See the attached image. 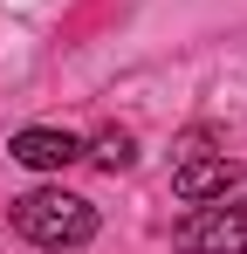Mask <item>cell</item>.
Returning a JSON list of instances; mask_svg holds the SVG:
<instances>
[{"instance_id":"1","label":"cell","mask_w":247,"mask_h":254,"mask_svg":"<svg viewBox=\"0 0 247 254\" xmlns=\"http://www.w3.org/2000/svg\"><path fill=\"white\" fill-rule=\"evenodd\" d=\"M14 234L35 241V248H55V254L82 248V241H96V206L82 192H62V186H35V192L14 199Z\"/></svg>"},{"instance_id":"2","label":"cell","mask_w":247,"mask_h":254,"mask_svg":"<svg viewBox=\"0 0 247 254\" xmlns=\"http://www.w3.org/2000/svg\"><path fill=\"white\" fill-rule=\"evenodd\" d=\"M172 248L179 254H247V192L234 199H206L172 227Z\"/></svg>"},{"instance_id":"3","label":"cell","mask_w":247,"mask_h":254,"mask_svg":"<svg viewBox=\"0 0 247 254\" xmlns=\"http://www.w3.org/2000/svg\"><path fill=\"white\" fill-rule=\"evenodd\" d=\"M234 186H241V165H234L227 151H206V144H199V151H185V158L172 165V192H179L185 206H206V199H227Z\"/></svg>"},{"instance_id":"4","label":"cell","mask_w":247,"mask_h":254,"mask_svg":"<svg viewBox=\"0 0 247 254\" xmlns=\"http://www.w3.org/2000/svg\"><path fill=\"white\" fill-rule=\"evenodd\" d=\"M7 151L21 158L28 172H69L82 158V137H69V130H48V124H28L7 137Z\"/></svg>"},{"instance_id":"5","label":"cell","mask_w":247,"mask_h":254,"mask_svg":"<svg viewBox=\"0 0 247 254\" xmlns=\"http://www.w3.org/2000/svg\"><path fill=\"white\" fill-rule=\"evenodd\" d=\"M82 158H96V165L103 172H130V158H137V144H130V130H96V137H89V144H82Z\"/></svg>"}]
</instances>
